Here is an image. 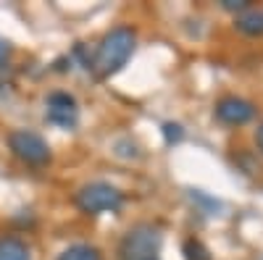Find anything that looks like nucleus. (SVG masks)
<instances>
[{
    "instance_id": "obj_1",
    "label": "nucleus",
    "mask_w": 263,
    "mask_h": 260,
    "mask_svg": "<svg viewBox=\"0 0 263 260\" xmlns=\"http://www.w3.org/2000/svg\"><path fill=\"white\" fill-rule=\"evenodd\" d=\"M135 42H137L135 29H129V27H116V29H111V32L103 37L100 45H98V53H95V58H92V66H90V69H92L100 79L114 76L116 71L124 69V63L132 58V53H135Z\"/></svg>"
},
{
    "instance_id": "obj_2",
    "label": "nucleus",
    "mask_w": 263,
    "mask_h": 260,
    "mask_svg": "<svg viewBox=\"0 0 263 260\" xmlns=\"http://www.w3.org/2000/svg\"><path fill=\"white\" fill-rule=\"evenodd\" d=\"M119 260H161V231L150 224L129 229L119 245Z\"/></svg>"
},
{
    "instance_id": "obj_3",
    "label": "nucleus",
    "mask_w": 263,
    "mask_h": 260,
    "mask_svg": "<svg viewBox=\"0 0 263 260\" xmlns=\"http://www.w3.org/2000/svg\"><path fill=\"white\" fill-rule=\"evenodd\" d=\"M77 205H79V210L90 213V215L116 213L124 205V194L105 182H92L77 192Z\"/></svg>"
},
{
    "instance_id": "obj_4",
    "label": "nucleus",
    "mask_w": 263,
    "mask_h": 260,
    "mask_svg": "<svg viewBox=\"0 0 263 260\" xmlns=\"http://www.w3.org/2000/svg\"><path fill=\"white\" fill-rule=\"evenodd\" d=\"M8 145L13 150V155L21 158L24 163H32V166H42L50 161V147L48 142L42 139L40 134L34 132H27V129H18L8 137Z\"/></svg>"
},
{
    "instance_id": "obj_5",
    "label": "nucleus",
    "mask_w": 263,
    "mask_h": 260,
    "mask_svg": "<svg viewBox=\"0 0 263 260\" xmlns=\"http://www.w3.org/2000/svg\"><path fill=\"white\" fill-rule=\"evenodd\" d=\"M48 121L61 126V129H74L79 121L77 100L69 92H53L48 97Z\"/></svg>"
},
{
    "instance_id": "obj_6",
    "label": "nucleus",
    "mask_w": 263,
    "mask_h": 260,
    "mask_svg": "<svg viewBox=\"0 0 263 260\" xmlns=\"http://www.w3.org/2000/svg\"><path fill=\"white\" fill-rule=\"evenodd\" d=\"M255 113V108L242 100V97H224L221 103L216 105V116L218 121H224L229 126H239V124H248Z\"/></svg>"
},
{
    "instance_id": "obj_7",
    "label": "nucleus",
    "mask_w": 263,
    "mask_h": 260,
    "mask_svg": "<svg viewBox=\"0 0 263 260\" xmlns=\"http://www.w3.org/2000/svg\"><path fill=\"white\" fill-rule=\"evenodd\" d=\"M0 260H29V250L21 239L6 236V239H0Z\"/></svg>"
},
{
    "instance_id": "obj_8",
    "label": "nucleus",
    "mask_w": 263,
    "mask_h": 260,
    "mask_svg": "<svg viewBox=\"0 0 263 260\" xmlns=\"http://www.w3.org/2000/svg\"><path fill=\"white\" fill-rule=\"evenodd\" d=\"M237 29L245 34H263V11H245L242 16H237Z\"/></svg>"
},
{
    "instance_id": "obj_9",
    "label": "nucleus",
    "mask_w": 263,
    "mask_h": 260,
    "mask_svg": "<svg viewBox=\"0 0 263 260\" xmlns=\"http://www.w3.org/2000/svg\"><path fill=\"white\" fill-rule=\"evenodd\" d=\"M58 260H100V252L92 245H71L58 255Z\"/></svg>"
},
{
    "instance_id": "obj_10",
    "label": "nucleus",
    "mask_w": 263,
    "mask_h": 260,
    "mask_svg": "<svg viewBox=\"0 0 263 260\" xmlns=\"http://www.w3.org/2000/svg\"><path fill=\"white\" fill-rule=\"evenodd\" d=\"M184 257H187V260H211V257H208V250L197 242V239H187V242H184Z\"/></svg>"
},
{
    "instance_id": "obj_11",
    "label": "nucleus",
    "mask_w": 263,
    "mask_h": 260,
    "mask_svg": "<svg viewBox=\"0 0 263 260\" xmlns=\"http://www.w3.org/2000/svg\"><path fill=\"white\" fill-rule=\"evenodd\" d=\"M163 137H166L168 145H174V142H179L184 137V132H182L179 124H163Z\"/></svg>"
},
{
    "instance_id": "obj_12",
    "label": "nucleus",
    "mask_w": 263,
    "mask_h": 260,
    "mask_svg": "<svg viewBox=\"0 0 263 260\" xmlns=\"http://www.w3.org/2000/svg\"><path fill=\"white\" fill-rule=\"evenodd\" d=\"M221 6H224L227 11H248V8H250L248 0H221Z\"/></svg>"
},
{
    "instance_id": "obj_13",
    "label": "nucleus",
    "mask_w": 263,
    "mask_h": 260,
    "mask_svg": "<svg viewBox=\"0 0 263 260\" xmlns=\"http://www.w3.org/2000/svg\"><path fill=\"white\" fill-rule=\"evenodd\" d=\"M11 55V42H6L3 37H0V63H6Z\"/></svg>"
},
{
    "instance_id": "obj_14",
    "label": "nucleus",
    "mask_w": 263,
    "mask_h": 260,
    "mask_svg": "<svg viewBox=\"0 0 263 260\" xmlns=\"http://www.w3.org/2000/svg\"><path fill=\"white\" fill-rule=\"evenodd\" d=\"M255 139H258V147L263 150V124H260V129H258V134H255Z\"/></svg>"
}]
</instances>
